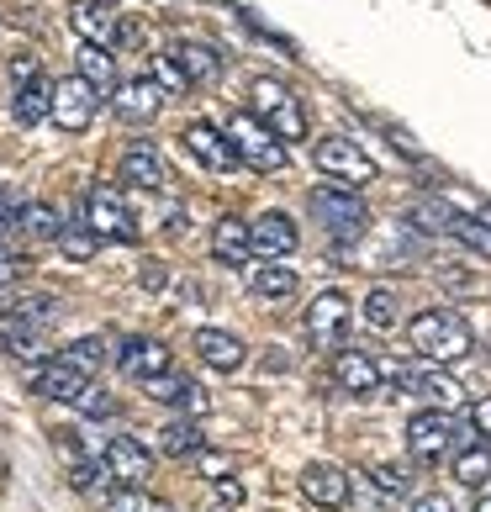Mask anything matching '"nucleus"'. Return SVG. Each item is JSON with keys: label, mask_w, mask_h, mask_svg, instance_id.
Wrapping results in <instances>:
<instances>
[{"label": "nucleus", "mask_w": 491, "mask_h": 512, "mask_svg": "<svg viewBox=\"0 0 491 512\" xmlns=\"http://www.w3.org/2000/svg\"><path fill=\"white\" fill-rule=\"evenodd\" d=\"M249 291L259 301H275V307H280V301H291L301 291V280H296V270H291L286 259H264V264H254V270H249Z\"/></svg>", "instance_id": "24"}, {"label": "nucleus", "mask_w": 491, "mask_h": 512, "mask_svg": "<svg viewBox=\"0 0 491 512\" xmlns=\"http://www.w3.org/2000/svg\"><path fill=\"white\" fill-rule=\"evenodd\" d=\"M96 6H106V11H111V6H122V0H96Z\"/></svg>", "instance_id": "46"}, {"label": "nucleus", "mask_w": 491, "mask_h": 512, "mask_svg": "<svg viewBox=\"0 0 491 512\" xmlns=\"http://www.w3.org/2000/svg\"><path fill=\"white\" fill-rule=\"evenodd\" d=\"M470 428L491 444V396H476V402H470Z\"/></svg>", "instance_id": "39"}, {"label": "nucleus", "mask_w": 491, "mask_h": 512, "mask_svg": "<svg viewBox=\"0 0 491 512\" xmlns=\"http://www.w3.org/2000/svg\"><path fill=\"white\" fill-rule=\"evenodd\" d=\"M191 465H196V476H206V481H222L233 470V460H228V454H217V449H201Z\"/></svg>", "instance_id": "37"}, {"label": "nucleus", "mask_w": 491, "mask_h": 512, "mask_svg": "<svg viewBox=\"0 0 491 512\" xmlns=\"http://www.w3.org/2000/svg\"><path fill=\"white\" fill-rule=\"evenodd\" d=\"M169 53H175L180 69L191 74V85H217L222 80V53L212 43H201V37H180Z\"/></svg>", "instance_id": "25"}, {"label": "nucleus", "mask_w": 491, "mask_h": 512, "mask_svg": "<svg viewBox=\"0 0 491 512\" xmlns=\"http://www.w3.org/2000/svg\"><path fill=\"white\" fill-rule=\"evenodd\" d=\"M69 27L80 32V43L117 53V11L96 6V0H74V6H69Z\"/></svg>", "instance_id": "20"}, {"label": "nucleus", "mask_w": 491, "mask_h": 512, "mask_svg": "<svg viewBox=\"0 0 491 512\" xmlns=\"http://www.w3.org/2000/svg\"><path fill=\"white\" fill-rule=\"evenodd\" d=\"M449 476H455L460 486H470V491H486V486H491V444L476 439V444L455 449V465H449Z\"/></svg>", "instance_id": "29"}, {"label": "nucleus", "mask_w": 491, "mask_h": 512, "mask_svg": "<svg viewBox=\"0 0 491 512\" xmlns=\"http://www.w3.org/2000/svg\"><path fill=\"white\" fill-rule=\"evenodd\" d=\"M16 233H22L27 243H59L64 233V217H59V206H48V201H27L22 212H16Z\"/></svg>", "instance_id": "28"}, {"label": "nucleus", "mask_w": 491, "mask_h": 512, "mask_svg": "<svg viewBox=\"0 0 491 512\" xmlns=\"http://www.w3.org/2000/svg\"><path fill=\"white\" fill-rule=\"evenodd\" d=\"M96 386V381H85L80 370H69L64 359H48L43 370H32V391L37 396H48V402H80V396Z\"/></svg>", "instance_id": "22"}, {"label": "nucleus", "mask_w": 491, "mask_h": 512, "mask_svg": "<svg viewBox=\"0 0 491 512\" xmlns=\"http://www.w3.org/2000/svg\"><path fill=\"white\" fill-rule=\"evenodd\" d=\"M228 143H233V154H238V164H249V169H259V175H275V169H286L291 164V148L275 138L270 127H264L254 111H233L228 117Z\"/></svg>", "instance_id": "4"}, {"label": "nucleus", "mask_w": 491, "mask_h": 512, "mask_svg": "<svg viewBox=\"0 0 491 512\" xmlns=\"http://www.w3.org/2000/svg\"><path fill=\"white\" fill-rule=\"evenodd\" d=\"M143 391L154 396V402H164V407H180L185 417H206V412H212V396H206L196 381H185V375H175V370L159 375V381H148Z\"/></svg>", "instance_id": "21"}, {"label": "nucleus", "mask_w": 491, "mask_h": 512, "mask_svg": "<svg viewBox=\"0 0 491 512\" xmlns=\"http://www.w3.org/2000/svg\"><path fill=\"white\" fill-rule=\"evenodd\" d=\"M143 512H175V507H169V502H148Z\"/></svg>", "instance_id": "45"}, {"label": "nucleus", "mask_w": 491, "mask_h": 512, "mask_svg": "<svg viewBox=\"0 0 491 512\" xmlns=\"http://www.w3.org/2000/svg\"><path fill=\"white\" fill-rule=\"evenodd\" d=\"M0 349H11V354H43V328L37 322H27V317H16V312H6L0 317Z\"/></svg>", "instance_id": "31"}, {"label": "nucleus", "mask_w": 491, "mask_h": 512, "mask_svg": "<svg viewBox=\"0 0 491 512\" xmlns=\"http://www.w3.org/2000/svg\"><path fill=\"white\" fill-rule=\"evenodd\" d=\"M217 486V497L222 502H233V507H243V481H233V476H222V481H212Z\"/></svg>", "instance_id": "42"}, {"label": "nucleus", "mask_w": 491, "mask_h": 512, "mask_svg": "<svg viewBox=\"0 0 491 512\" xmlns=\"http://www.w3.org/2000/svg\"><path fill=\"white\" fill-rule=\"evenodd\" d=\"M80 222L101 243H138V217H132V206H127V196L117 191V185H90Z\"/></svg>", "instance_id": "6"}, {"label": "nucleus", "mask_w": 491, "mask_h": 512, "mask_svg": "<svg viewBox=\"0 0 491 512\" xmlns=\"http://www.w3.org/2000/svg\"><path fill=\"white\" fill-rule=\"evenodd\" d=\"M307 206H312V217L323 222V233L333 238V243H360L365 233H370V206L354 196V191H338V185H317V191L307 196Z\"/></svg>", "instance_id": "3"}, {"label": "nucleus", "mask_w": 491, "mask_h": 512, "mask_svg": "<svg viewBox=\"0 0 491 512\" xmlns=\"http://www.w3.org/2000/svg\"><path fill=\"white\" fill-rule=\"evenodd\" d=\"M349 322H354V301L344 291H317L312 307H307V338L317 349H344L349 338Z\"/></svg>", "instance_id": "8"}, {"label": "nucleus", "mask_w": 491, "mask_h": 512, "mask_svg": "<svg viewBox=\"0 0 491 512\" xmlns=\"http://www.w3.org/2000/svg\"><path fill=\"white\" fill-rule=\"evenodd\" d=\"M74 407H80L85 417H111V407H117V402H111V396L101 391V386H90L85 396H80V402H74Z\"/></svg>", "instance_id": "38"}, {"label": "nucleus", "mask_w": 491, "mask_h": 512, "mask_svg": "<svg viewBox=\"0 0 491 512\" xmlns=\"http://www.w3.org/2000/svg\"><path fill=\"white\" fill-rule=\"evenodd\" d=\"M16 280H22V259L11 249H0V291H16Z\"/></svg>", "instance_id": "40"}, {"label": "nucleus", "mask_w": 491, "mask_h": 512, "mask_svg": "<svg viewBox=\"0 0 491 512\" xmlns=\"http://www.w3.org/2000/svg\"><path fill=\"white\" fill-rule=\"evenodd\" d=\"M101 465L117 486H148V476H154V454L132 439V433H111L101 444Z\"/></svg>", "instance_id": "10"}, {"label": "nucleus", "mask_w": 491, "mask_h": 512, "mask_svg": "<svg viewBox=\"0 0 491 512\" xmlns=\"http://www.w3.org/2000/svg\"><path fill=\"white\" fill-rule=\"evenodd\" d=\"M402 381H407V391L428 396L433 412H460L465 407V386L444 365H412V370H402Z\"/></svg>", "instance_id": "14"}, {"label": "nucleus", "mask_w": 491, "mask_h": 512, "mask_svg": "<svg viewBox=\"0 0 491 512\" xmlns=\"http://www.w3.org/2000/svg\"><path fill=\"white\" fill-rule=\"evenodd\" d=\"M365 328H375V333H396V328H402V296H396L391 286L365 291Z\"/></svg>", "instance_id": "30"}, {"label": "nucleus", "mask_w": 491, "mask_h": 512, "mask_svg": "<svg viewBox=\"0 0 491 512\" xmlns=\"http://www.w3.org/2000/svg\"><path fill=\"white\" fill-rule=\"evenodd\" d=\"M407 344L423 365H455V359H465L476 349V333H470V322L460 312L428 307L418 317H407Z\"/></svg>", "instance_id": "1"}, {"label": "nucleus", "mask_w": 491, "mask_h": 512, "mask_svg": "<svg viewBox=\"0 0 491 512\" xmlns=\"http://www.w3.org/2000/svg\"><path fill=\"white\" fill-rule=\"evenodd\" d=\"M159 106H164V90H159L154 74H132V80L117 85V96H111V111H117L122 122H132V127L154 122Z\"/></svg>", "instance_id": "13"}, {"label": "nucleus", "mask_w": 491, "mask_h": 512, "mask_svg": "<svg viewBox=\"0 0 491 512\" xmlns=\"http://www.w3.org/2000/svg\"><path fill=\"white\" fill-rule=\"evenodd\" d=\"M148 74L159 80V90H164V96H169V90H175V96H180V90H191V74L180 69V59H175V53H154V69H148Z\"/></svg>", "instance_id": "35"}, {"label": "nucleus", "mask_w": 491, "mask_h": 512, "mask_svg": "<svg viewBox=\"0 0 491 512\" xmlns=\"http://www.w3.org/2000/svg\"><path fill=\"white\" fill-rule=\"evenodd\" d=\"M96 249H101V238L90 233L85 222H64V233H59V254H64L69 264H85V259H96Z\"/></svg>", "instance_id": "34"}, {"label": "nucleus", "mask_w": 491, "mask_h": 512, "mask_svg": "<svg viewBox=\"0 0 491 512\" xmlns=\"http://www.w3.org/2000/svg\"><path fill=\"white\" fill-rule=\"evenodd\" d=\"M106 349H111L106 338H96V333H90V338H74V344H69V349H59L53 359H64L69 370H80L85 381H96V370L106 365Z\"/></svg>", "instance_id": "32"}, {"label": "nucleus", "mask_w": 491, "mask_h": 512, "mask_svg": "<svg viewBox=\"0 0 491 512\" xmlns=\"http://www.w3.org/2000/svg\"><path fill=\"white\" fill-rule=\"evenodd\" d=\"M301 491H307V502L323 507V512H344L349 497H354L349 476L338 465H328V460H312L307 470H301Z\"/></svg>", "instance_id": "15"}, {"label": "nucleus", "mask_w": 491, "mask_h": 512, "mask_svg": "<svg viewBox=\"0 0 491 512\" xmlns=\"http://www.w3.org/2000/svg\"><path fill=\"white\" fill-rule=\"evenodd\" d=\"M0 233H6V227H0Z\"/></svg>", "instance_id": "47"}, {"label": "nucleus", "mask_w": 491, "mask_h": 512, "mask_svg": "<svg viewBox=\"0 0 491 512\" xmlns=\"http://www.w3.org/2000/svg\"><path fill=\"white\" fill-rule=\"evenodd\" d=\"M117 365L127 381H159V375L175 370V359H169V349L159 344V338H127V344L117 349Z\"/></svg>", "instance_id": "17"}, {"label": "nucleus", "mask_w": 491, "mask_h": 512, "mask_svg": "<svg viewBox=\"0 0 491 512\" xmlns=\"http://www.w3.org/2000/svg\"><path fill=\"white\" fill-rule=\"evenodd\" d=\"M191 349H196L201 365L217 370V375H233V370H243V359H249V344H243L238 333H228V328H196Z\"/></svg>", "instance_id": "16"}, {"label": "nucleus", "mask_w": 491, "mask_h": 512, "mask_svg": "<svg viewBox=\"0 0 491 512\" xmlns=\"http://www.w3.org/2000/svg\"><path fill=\"white\" fill-rule=\"evenodd\" d=\"M333 386L349 396H370V391H381V365L365 349H338L333 354Z\"/></svg>", "instance_id": "19"}, {"label": "nucleus", "mask_w": 491, "mask_h": 512, "mask_svg": "<svg viewBox=\"0 0 491 512\" xmlns=\"http://www.w3.org/2000/svg\"><path fill=\"white\" fill-rule=\"evenodd\" d=\"M37 74H43V69H37V59H32V53H16V59H11V80H16V85L37 80Z\"/></svg>", "instance_id": "41"}, {"label": "nucleus", "mask_w": 491, "mask_h": 512, "mask_svg": "<svg viewBox=\"0 0 491 512\" xmlns=\"http://www.w3.org/2000/svg\"><path fill=\"white\" fill-rule=\"evenodd\" d=\"M312 159H317V169H323L338 191H354V196H360L365 185L375 180V159H370L354 138H323V143L312 148Z\"/></svg>", "instance_id": "7"}, {"label": "nucleus", "mask_w": 491, "mask_h": 512, "mask_svg": "<svg viewBox=\"0 0 491 512\" xmlns=\"http://www.w3.org/2000/svg\"><path fill=\"white\" fill-rule=\"evenodd\" d=\"M249 243H254V259H291L296 243H301V227H296L291 212L270 206V212H259L249 222Z\"/></svg>", "instance_id": "11"}, {"label": "nucleus", "mask_w": 491, "mask_h": 512, "mask_svg": "<svg viewBox=\"0 0 491 512\" xmlns=\"http://www.w3.org/2000/svg\"><path fill=\"white\" fill-rule=\"evenodd\" d=\"M212 254H217L222 264H249V259H254L249 222H243V217H217V222H212Z\"/></svg>", "instance_id": "27"}, {"label": "nucleus", "mask_w": 491, "mask_h": 512, "mask_svg": "<svg viewBox=\"0 0 491 512\" xmlns=\"http://www.w3.org/2000/svg\"><path fill=\"white\" fill-rule=\"evenodd\" d=\"M180 143H185V154H191L201 169H212V175H228V169H238V154H233L228 132L212 127V122H191V127L180 132Z\"/></svg>", "instance_id": "12"}, {"label": "nucleus", "mask_w": 491, "mask_h": 512, "mask_svg": "<svg viewBox=\"0 0 491 512\" xmlns=\"http://www.w3.org/2000/svg\"><path fill=\"white\" fill-rule=\"evenodd\" d=\"M476 512H491V491H476Z\"/></svg>", "instance_id": "44"}, {"label": "nucleus", "mask_w": 491, "mask_h": 512, "mask_svg": "<svg viewBox=\"0 0 491 512\" xmlns=\"http://www.w3.org/2000/svg\"><path fill=\"white\" fill-rule=\"evenodd\" d=\"M370 481H375V491H381V497H407V476H402L396 465H375Z\"/></svg>", "instance_id": "36"}, {"label": "nucleus", "mask_w": 491, "mask_h": 512, "mask_svg": "<svg viewBox=\"0 0 491 512\" xmlns=\"http://www.w3.org/2000/svg\"><path fill=\"white\" fill-rule=\"evenodd\" d=\"M249 106H254V117L270 127L286 148L307 138V111H301V96H296L291 85H280V80H270V74H259V80L249 85Z\"/></svg>", "instance_id": "2"}, {"label": "nucleus", "mask_w": 491, "mask_h": 512, "mask_svg": "<svg viewBox=\"0 0 491 512\" xmlns=\"http://www.w3.org/2000/svg\"><path fill=\"white\" fill-rule=\"evenodd\" d=\"M470 433H476V428H470ZM470 433H460L455 412H418V417H407V454L418 465H439L444 454L476 444Z\"/></svg>", "instance_id": "5"}, {"label": "nucleus", "mask_w": 491, "mask_h": 512, "mask_svg": "<svg viewBox=\"0 0 491 512\" xmlns=\"http://www.w3.org/2000/svg\"><path fill=\"white\" fill-rule=\"evenodd\" d=\"M11 117H16V127H37V122H48V117H53V80H48V74H37V80L16 85Z\"/></svg>", "instance_id": "26"}, {"label": "nucleus", "mask_w": 491, "mask_h": 512, "mask_svg": "<svg viewBox=\"0 0 491 512\" xmlns=\"http://www.w3.org/2000/svg\"><path fill=\"white\" fill-rule=\"evenodd\" d=\"M159 449L169 454V460H196V454L206 449V439H201V428L185 417V423H169L164 433H159Z\"/></svg>", "instance_id": "33"}, {"label": "nucleus", "mask_w": 491, "mask_h": 512, "mask_svg": "<svg viewBox=\"0 0 491 512\" xmlns=\"http://www.w3.org/2000/svg\"><path fill=\"white\" fill-rule=\"evenodd\" d=\"M101 90H90L80 74H64L59 85H53V122H59V132H69V138H80V132H90V122H96L101 111Z\"/></svg>", "instance_id": "9"}, {"label": "nucleus", "mask_w": 491, "mask_h": 512, "mask_svg": "<svg viewBox=\"0 0 491 512\" xmlns=\"http://www.w3.org/2000/svg\"><path fill=\"white\" fill-rule=\"evenodd\" d=\"M74 74H80L90 90H101V96H117V85H122L117 53H111V48H90V43H80V53H74Z\"/></svg>", "instance_id": "23"}, {"label": "nucleus", "mask_w": 491, "mask_h": 512, "mask_svg": "<svg viewBox=\"0 0 491 512\" xmlns=\"http://www.w3.org/2000/svg\"><path fill=\"white\" fill-rule=\"evenodd\" d=\"M117 175L127 180V185H138V191H164L169 185V164H164V154L148 138H138L122 154V164H117Z\"/></svg>", "instance_id": "18"}, {"label": "nucleus", "mask_w": 491, "mask_h": 512, "mask_svg": "<svg viewBox=\"0 0 491 512\" xmlns=\"http://www.w3.org/2000/svg\"><path fill=\"white\" fill-rule=\"evenodd\" d=\"M407 512H455V502H449V497H418Z\"/></svg>", "instance_id": "43"}]
</instances>
